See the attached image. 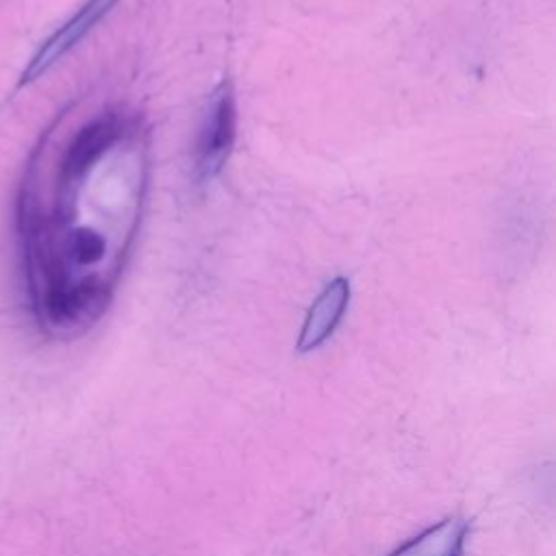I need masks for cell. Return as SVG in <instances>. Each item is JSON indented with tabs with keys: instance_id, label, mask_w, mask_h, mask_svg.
Instances as JSON below:
<instances>
[{
	"instance_id": "cell-2",
	"label": "cell",
	"mask_w": 556,
	"mask_h": 556,
	"mask_svg": "<svg viewBox=\"0 0 556 556\" xmlns=\"http://www.w3.org/2000/svg\"><path fill=\"white\" fill-rule=\"evenodd\" d=\"M117 0H87L59 30H54L33 54L20 74V87L33 83L43 72H48L63 54H67L113 7Z\"/></svg>"
},
{
	"instance_id": "cell-3",
	"label": "cell",
	"mask_w": 556,
	"mask_h": 556,
	"mask_svg": "<svg viewBox=\"0 0 556 556\" xmlns=\"http://www.w3.org/2000/svg\"><path fill=\"white\" fill-rule=\"evenodd\" d=\"M348 304H350V280L343 276H337L313 300L298 334V352H311L324 345L341 324L348 311Z\"/></svg>"
},
{
	"instance_id": "cell-1",
	"label": "cell",
	"mask_w": 556,
	"mask_h": 556,
	"mask_svg": "<svg viewBox=\"0 0 556 556\" xmlns=\"http://www.w3.org/2000/svg\"><path fill=\"white\" fill-rule=\"evenodd\" d=\"M237 135V104L230 80L217 83L206 100L198 143H195V174L200 182L213 180L226 165Z\"/></svg>"
},
{
	"instance_id": "cell-4",
	"label": "cell",
	"mask_w": 556,
	"mask_h": 556,
	"mask_svg": "<svg viewBox=\"0 0 556 556\" xmlns=\"http://www.w3.org/2000/svg\"><path fill=\"white\" fill-rule=\"evenodd\" d=\"M467 532L469 526L463 517H445L408 539L389 556H460Z\"/></svg>"
}]
</instances>
